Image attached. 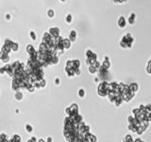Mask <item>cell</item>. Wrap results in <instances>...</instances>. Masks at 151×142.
Instances as JSON below:
<instances>
[{
  "mask_svg": "<svg viewBox=\"0 0 151 142\" xmlns=\"http://www.w3.org/2000/svg\"><path fill=\"white\" fill-rule=\"evenodd\" d=\"M134 42V38L130 33L125 34L120 41V47L122 48H131Z\"/></svg>",
  "mask_w": 151,
  "mask_h": 142,
  "instance_id": "1",
  "label": "cell"
},
{
  "mask_svg": "<svg viewBox=\"0 0 151 142\" xmlns=\"http://www.w3.org/2000/svg\"><path fill=\"white\" fill-rule=\"evenodd\" d=\"M97 93H98V95L101 96V97H106V96H108L109 83H106V82H102V83L98 85V88H97Z\"/></svg>",
  "mask_w": 151,
  "mask_h": 142,
  "instance_id": "2",
  "label": "cell"
},
{
  "mask_svg": "<svg viewBox=\"0 0 151 142\" xmlns=\"http://www.w3.org/2000/svg\"><path fill=\"white\" fill-rule=\"evenodd\" d=\"M117 25L120 28H125L126 26H127V21H126V18L124 16H120L119 19L117 21Z\"/></svg>",
  "mask_w": 151,
  "mask_h": 142,
  "instance_id": "3",
  "label": "cell"
},
{
  "mask_svg": "<svg viewBox=\"0 0 151 142\" xmlns=\"http://www.w3.org/2000/svg\"><path fill=\"white\" fill-rule=\"evenodd\" d=\"M128 87H129V89H130L132 92H134V93H137V91L139 89V85H138V83H130V84L128 85Z\"/></svg>",
  "mask_w": 151,
  "mask_h": 142,
  "instance_id": "4",
  "label": "cell"
},
{
  "mask_svg": "<svg viewBox=\"0 0 151 142\" xmlns=\"http://www.w3.org/2000/svg\"><path fill=\"white\" fill-rule=\"evenodd\" d=\"M135 22H136V14L134 12H132L131 14H130V16L128 17V24L129 25H134Z\"/></svg>",
  "mask_w": 151,
  "mask_h": 142,
  "instance_id": "5",
  "label": "cell"
},
{
  "mask_svg": "<svg viewBox=\"0 0 151 142\" xmlns=\"http://www.w3.org/2000/svg\"><path fill=\"white\" fill-rule=\"evenodd\" d=\"M50 35L52 36V37H54V38H56V37H58L59 35V28H53L50 29Z\"/></svg>",
  "mask_w": 151,
  "mask_h": 142,
  "instance_id": "6",
  "label": "cell"
},
{
  "mask_svg": "<svg viewBox=\"0 0 151 142\" xmlns=\"http://www.w3.org/2000/svg\"><path fill=\"white\" fill-rule=\"evenodd\" d=\"M105 68H107L109 69L110 68V65H111V63H110V61H109V57H105V60L104 62H103V64H102Z\"/></svg>",
  "mask_w": 151,
  "mask_h": 142,
  "instance_id": "7",
  "label": "cell"
},
{
  "mask_svg": "<svg viewBox=\"0 0 151 142\" xmlns=\"http://www.w3.org/2000/svg\"><path fill=\"white\" fill-rule=\"evenodd\" d=\"M76 37H77L76 31H75V30H72L71 33H70V36H69L70 40H71V41H75V40H76Z\"/></svg>",
  "mask_w": 151,
  "mask_h": 142,
  "instance_id": "8",
  "label": "cell"
},
{
  "mask_svg": "<svg viewBox=\"0 0 151 142\" xmlns=\"http://www.w3.org/2000/svg\"><path fill=\"white\" fill-rule=\"evenodd\" d=\"M146 71L147 73L151 75V59L148 61V63H147V66H146Z\"/></svg>",
  "mask_w": 151,
  "mask_h": 142,
  "instance_id": "9",
  "label": "cell"
},
{
  "mask_svg": "<svg viewBox=\"0 0 151 142\" xmlns=\"http://www.w3.org/2000/svg\"><path fill=\"white\" fill-rule=\"evenodd\" d=\"M124 140H125L126 142H128V141L133 142V141H134V139H132V136H131V135H129V134H128V135H126V137H125Z\"/></svg>",
  "mask_w": 151,
  "mask_h": 142,
  "instance_id": "10",
  "label": "cell"
},
{
  "mask_svg": "<svg viewBox=\"0 0 151 142\" xmlns=\"http://www.w3.org/2000/svg\"><path fill=\"white\" fill-rule=\"evenodd\" d=\"M27 50L28 51V53H29L30 55L32 54V53H34V52H35L34 48H33V47H32V46H28V47H27Z\"/></svg>",
  "mask_w": 151,
  "mask_h": 142,
  "instance_id": "11",
  "label": "cell"
},
{
  "mask_svg": "<svg viewBox=\"0 0 151 142\" xmlns=\"http://www.w3.org/2000/svg\"><path fill=\"white\" fill-rule=\"evenodd\" d=\"M96 68L93 66V65H90L89 67V71H90V73H92V74H93V73H95L96 72Z\"/></svg>",
  "mask_w": 151,
  "mask_h": 142,
  "instance_id": "12",
  "label": "cell"
},
{
  "mask_svg": "<svg viewBox=\"0 0 151 142\" xmlns=\"http://www.w3.org/2000/svg\"><path fill=\"white\" fill-rule=\"evenodd\" d=\"M78 95H79V97H84V90L83 89H80L79 92H78Z\"/></svg>",
  "mask_w": 151,
  "mask_h": 142,
  "instance_id": "13",
  "label": "cell"
},
{
  "mask_svg": "<svg viewBox=\"0 0 151 142\" xmlns=\"http://www.w3.org/2000/svg\"><path fill=\"white\" fill-rule=\"evenodd\" d=\"M16 99H22V94H21V93H20V94L19 93H17V94H16Z\"/></svg>",
  "mask_w": 151,
  "mask_h": 142,
  "instance_id": "14",
  "label": "cell"
},
{
  "mask_svg": "<svg viewBox=\"0 0 151 142\" xmlns=\"http://www.w3.org/2000/svg\"><path fill=\"white\" fill-rule=\"evenodd\" d=\"M30 36L32 37V39H33V40L36 39V35L34 34V32H33V31H31V32H30Z\"/></svg>",
  "mask_w": 151,
  "mask_h": 142,
  "instance_id": "15",
  "label": "cell"
},
{
  "mask_svg": "<svg viewBox=\"0 0 151 142\" xmlns=\"http://www.w3.org/2000/svg\"><path fill=\"white\" fill-rule=\"evenodd\" d=\"M67 22H68V23H70V22H71V21H72V16L71 15H68L67 16Z\"/></svg>",
  "mask_w": 151,
  "mask_h": 142,
  "instance_id": "16",
  "label": "cell"
},
{
  "mask_svg": "<svg viewBox=\"0 0 151 142\" xmlns=\"http://www.w3.org/2000/svg\"><path fill=\"white\" fill-rule=\"evenodd\" d=\"M26 127H27V130H28V132H32V128L29 125H27Z\"/></svg>",
  "mask_w": 151,
  "mask_h": 142,
  "instance_id": "17",
  "label": "cell"
},
{
  "mask_svg": "<svg viewBox=\"0 0 151 142\" xmlns=\"http://www.w3.org/2000/svg\"><path fill=\"white\" fill-rule=\"evenodd\" d=\"M53 14H54V13H53V12H52V11H49V12H48V15L50 16V17H52V16H53Z\"/></svg>",
  "mask_w": 151,
  "mask_h": 142,
  "instance_id": "18",
  "label": "cell"
},
{
  "mask_svg": "<svg viewBox=\"0 0 151 142\" xmlns=\"http://www.w3.org/2000/svg\"><path fill=\"white\" fill-rule=\"evenodd\" d=\"M134 141H135V142H142V139H139V138H137V139H134Z\"/></svg>",
  "mask_w": 151,
  "mask_h": 142,
  "instance_id": "19",
  "label": "cell"
},
{
  "mask_svg": "<svg viewBox=\"0 0 151 142\" xmlns=\"http://www.w3.org/2000/svg\"><path fill=\"white\" fill-rule=\"evenodd\" d=\"M62 1H65V0H62Z\"/></svg>",
  "mask_w": 151,
  "mask_h": 142,
  "instance_id": "20",
  "label": "cell"
}]
</instances>
